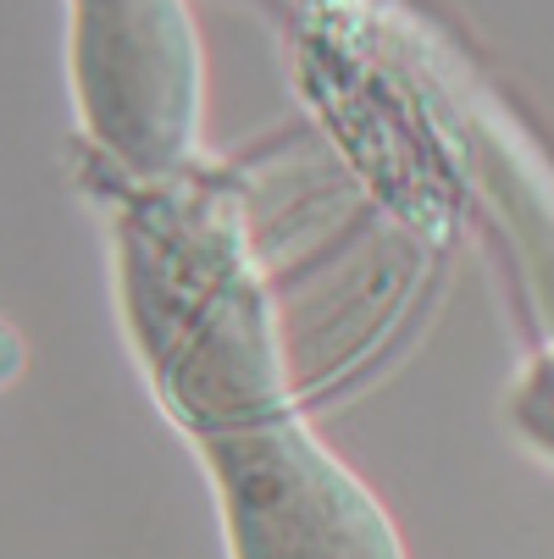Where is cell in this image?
I'll return each mask as SVG.
<instances>
[{"mask_svg":"<svg viewBox=\"0 0 554 559\" xmlns=\"http://www.w3.org/2000/svg\"><path fill=\"white\" fill-rule=\"evenodd\" d=\"M128 233V305L167 399L205 432L283 416V366L239 233L200 200H162Z\"/></svg>","mask_w":554,"mask_h":559,"instance_id":"cell-1","label":"cell"},{"mask_svg":"<svg viewBox=\"0 0 554 559\" xmlns=\"http://www.w3.org/2000/svg\"><path fill=\"white\" fill-rule=\"evenodd\" d=\"M233 559H405L388 504L299 416L205 432Z\"/></svg>","mask_w":554,"mask_h":559,"instance_id":"cell-2","label":"cell"},{"mask_svg":"<svg viewBox=\"0 0 554 559\" xmlns=\"http://www.w3.org/2000/svg\"><path fill=\"white\" fill-rule=\"evenodd\" d=\"M72 90L117 167L162 178L189 162L205 111V56L184 0H72Z\"/></svg>","mask_w":554,"mask_h":559,"instance_id":"cell-3","label":"cell"},{"mask_svg":"<svg viewBox=\"0 0 554 559\" xmlns=\"http://www.w3.org/2000/svg\"><path fill=\"white\" fill-rule=\"evenodd\" d=\"M516 427L554 460V344L532 360V371L521 377V388H516Z\"/></svg>","mask_w":554,"mask_h":559,"instance_id":"cell-4","label":"cell"},{"mask_svg":"<svg viewBox=\"0 0 554 559\" xmlns=\"http://www.w3.org/2000/svg\"><path fill=\"white\" fill-rule=\"evenodd\" d=\"M23 360H28V355H23V338H17L7 322H0V388H7V382L23 371Z\"/></svg>","mask_w":554,"mask_h":559,"instance_id":"cell-5","label":"cell"}]
</instances>
